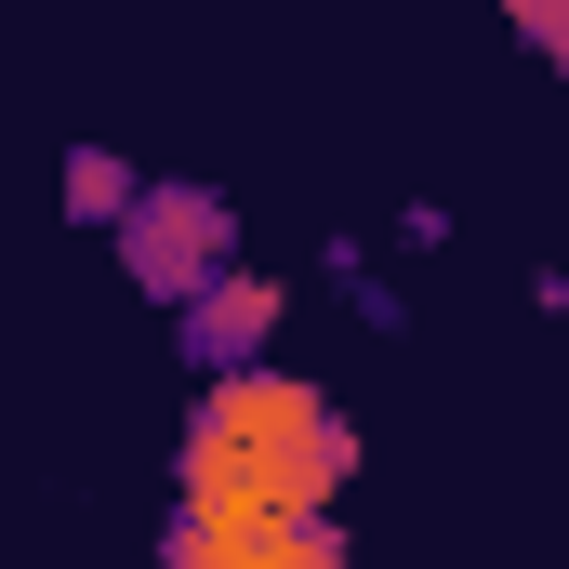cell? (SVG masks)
<instances>
[{
  "instance_id": "1",
  "label": "cell",
  "mask_w": 569,
  "mask_h": 569,
  "mask_svg": "<svg viewBox=\"0 0 569 569\" xmlns=\"http://www.w3.org/2000/svg\"><path fill=\"white\" fill-rule=\"evenodd\" d=\"M345 477H358V425H345V398L305 385V371L199 385V411L172 437V503H186V517H239V530L331 517Z\"/></svg>"
},
{
  "instance_id": "2",
  "label": "cell",
  "mask_w": 569,
  "mask_h": 569,
  "mask_svg": "<svg viewBox=\"0 0 569 569\" xmlns=\"http://www.w3.org/2000/svg\"><path fill=\"white\" fill-rule=\"evenodd\" d=\"M120 279L146 305H199L212 279H239V212H226V186H146V212L120 226Z\"/></svg>"
},
{
  "instance_id": "3",
  "label": "cell",
  "mask_w": 569,
  "mask_h": 569,
  "mask_svg": "<svg viewBox=\"0 0 569 569\" xmlns=\"http://www.w3.org/2000/svg\"><path fill=\"white\" fill-rule=\"evenodd\" d=\"M279 318H291V291L266 279V266H239V279H212L172 318V345H186L212 385H239V371H279Z\"/></svg>"
},
{
  "instance_id": "4",
  "label": "cell",
  "mask_w": 569,
  "mask_h": 569,
  "mask_svg": "<svg viewBox=\"0 0 569 569\" xmlns=\"http://www.w3.org/2000/svg\"><path fill=\"white\" fill-rule=\"evenodd\" d=\"M159 569H358V543L331 517H291V530H239V517H186L159 530Z\"/></svg>"
},
{
  "instance_id": "5",
  "label": "cell",
  "mask_w": 569,
  "mask_h": 569,
  "mask_svg": "<svg viewBox=\"0 0 569 569\" xmlns=\"http://www.w3.org/2000/svg\"><path fill=\"white\" fill-rule=\"evenodd\" d=\"M146 186H159V172H133L120 146H67V212H80V226H107V239H120V226L146 212Z\"/></svg>"
},
{
  "instance_id": "6",
  "label": "cell",
  "mask_w": 569,
  "mask_h": 569,
  "mask_svg": "<svg viewBox=\"0 0 569 569\" xmlns=\"http://www.w3.org/2000/svg\"><path fill=\"white\" fill-rule=\"evenodd\" d=\"M503 27H517V53L569 67V0H503Z\"/></svg>"
}]
</instances>
